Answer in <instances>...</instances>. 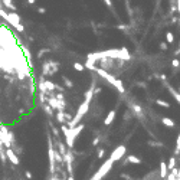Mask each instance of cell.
Segmentation results:
<instances>
[{"label":"cell","instance_id":"obj_1","mask_svg":"<svg viewBox=\"0 0 180 180\" xmlns=\"http://www.w3.org/2000/svg\"><path fill=\"white\" fill-rule=\"evenodd\" d=\"M84 128H85V125H84V124H78V125L72 127V128H69L68 125L62 124L61 130H62V133H64V135H65V141H67V146L69 147V148H74L75 140H77L78 134L84 130Z\"/></svg>","mask_w":180,"mask_h":180},{"label":"cell","instance_id":"obj_2","mask_svg":"<svg viewBox=\"0 0 180 180\" xmlns=\"http://www.w3.org/2000/svg\"><path fill=\"white\" fill-rule=\"evenodd\" d=\"M92 71H95L100 77H101L102 79H105L108 84H111L113 87H115V90L118 91L120 94H124L125 92V90H124V87H123V82L120 81V79H117L114 75H111L108 71H105L104 68H97V67H94L92 68Z\"/></svg>","mask_w":180,"mask_h":180},{"label":"cell","instance_id":"obj_3","mask_svg":"<svg viewBox=\"0 0 180 180\" xmlns=\"http://www.w3.org/2000/svg\"><path fill=\"white\" fill-rule=\"evenodd\" d=\"M91 98H85L84 101H82V104L79 105L78 111H77V114H75V117L68 123V127L69 128H72V127H75V125H78L79 123H81V120L85 117V114L88 113V110H90V104H91Z\"/></svg>","mask_w":180,"mask_h":180},{"label":"cell","instance_id":"obj_4","mask_svg":"<svg viewBox=\"0 0 180 180\" xmlns=\"http://www.w3.org/2000/svg\"><path fill=\"white\" fill-rule=\"evenodd\" d=\"M113 164H114V161L111 160V158L105 160V161L101 164V167L94 173V176H92L90 180H102L108 173H110V170L113 169Z\"/></svg>","mask_w":180,"mask_h":180},{"label":"cell","instance_id":"obj_5","mask_svg":"<svg viewBox=\"0 0 180 180\" xmlns=\"http://www.w3.org/2000/svg\"><path fill=\"white\" fill-rule=\"evenodd\" d=\"M48 154H49V166H51V173L55 174V164H56V160H55V147L52 143V138L51 135L48 137Z\"/></svg>","mask_w":180,"mask_h":180},{"label":"cell","instance_id":"obj_6","mask_svg":"<svg viewBox=\"0 0 180 180\" xmlns=\"http://www.w3.org/2000/svg\"><path fill=\"white\" fill-rule=\"evenodd\" d=\"M7 22L10 23V25L16 29V30H17V32H23V30H25V27L20 25V17H19V14H17L16 12H10V13H7Z\"/></svg>","mask_w":180,"mask_h":180},{"label":"cell","instance_id":"obj_7","mask_svg":"<svg viewBox=\"0 0 180 180\" xmlns=\"http://www.w3.org/2000/svg\"><path fill=\"white\" fill-rule=\"evenodd\" d=\"M127 153V147L125 146H118L115 150H113V153H111V160L113 161H118V160H121L124 157V154Z\"/></svg>","mask_w":180,"mask_h":180},{"label":"cell","instance_id":"obj_8","mask_svg":"<svg viewBox=\"0 0 180 180\" xmlns=\"http://www.w3.org/2000/svg\"><path fill=\"white\" fill-rule=\"evenodd\" d=\"M6 157L9 158V161H12V164H14V166H17L20 161H19V157L16 156V153H14V150L13 148H7L6 150Z\"/></svg>","mask_w":180,"mask_h":180},{"label":"cell","instance_id":"obj_9","mask_svg":"<svg viewBox=\"0 0 180 180\" xmlns=\"http://www.w3.org/2000/svg\"><path fill=\"white\" fill-rule=\"evenodd\" d=\"M167 171H169V169H167L166 161H163V160H161V163H160V177H161V179H166V177H167V174H169Z\"/></svg>","mask_w":180,"mask_h":180},{"label":"cell","instance_id":"obj_10","mask_svg":"<svg viewBox=\"0 0 180 180\" xmlns=\"http://www.w3.org/2000/svg\"><path fill=\"white\" fill-rule=\"evenodd\" d=\"M161 124H164L167 128H174L176 127V123L169 117H161Z\"/></svg>","mask_w":180,"mask_h":180},{"label":"cell","instance_id":"obj_11","mask_svg":"<svg viewBox=\"0 0 180 180\" xmlns=\"http://www.w3.org/2000/svg\"><path fill=\"white\" fill-rule=\"evenodd\" d=\"M115 115H117V113H115V110H111V111L108 113V115L105 117V120H104V124H105V125H110V124H111V123L114 121Z\"/></svg>","mask_w":180,"mask_h":180},{"label":"cell","instance_id":"obj_12","mask_svg":"<svg viewBox=\"0 0 180 180\" xmlns=\"http://www.w3.org/2000/svg\"><path fill=\"white\" fill-rule=\"evenodd\" d=\"M127 163H131V164H141V158L134 156V154H130V156H127V160H125Z\"/></svg>","mask_w":180,"mask_h":180},{"label":"cell","instance_id":"obj_13","mask_svg":"<svg viewBox=\"0 0 180 180\" xmlns=\"http://www.w3.org/2000/svg\"><path fill=\"white\" fill-rule=\"evenodd\" d=\"M56 120H58V123L59 124H64L65 123V120H67V114L64 113V111H58Z\"/></svg>","mask_w":180,"mask_h":180},{"label":"cell","instance_id":"obj_14","mask_svg":"<svg viewBox=\"0 0 180 180\" xmlns=\"http://www.w3.org/2000/svg\"><path fill=\"white\" fill-rule=\"evenodd\" d=\"M130 107L134 110V113L137 114L138 117H141V115H143V113H141V107H140V105H137V104H131Z\"/></svg>","mask_w":180,"mask_h":180},{"label":"cell","instance_id":"obj_15","mask_svg":"<svg viewBox=\"0 0 180 180\" xmlns=\"http://www.w3.org/2000/svg\"><path fill=\"white\" fill-rule=\"evenodd\" d=\"M43 111H45L49 117H52V115H53V110H52V108H51V105H49V104H46V102L43 104Z\"/></svg>","mask_w":180,"mask_h":180},{"label":"cell","instance_id":"obj_16","mask_svg":"<svg viewBox=\"0 0 180 180\" xmlns=\"http://www.w3.org/2000/svg\"><path fill=\"white\" fill-rule=\"evenodd\" d=\"M167 88H169V91H170V94H171V95H173V97H174V98H176V100H177V101L180 102V94L179 92H177V91L174 90V88H171V87H167Z\"/></svg>","mask_w":180,"mask_h":180},{"label":"cell","instance_id":"obj_17","mask_svg":"<svg viewBox=\"0 0 180 180\" xmlns=\"http://www.w3.org/2000/svg\"><path fill=\"white\" fill-rule=\"evenodd\" d=\"M156 104L163 107V108H170V104L167 101H164V100H156Z\"/></svg>","mask_w":180,"mask_h":180},{"label":"cell","instance_id":"obj_18","mask_svg":"<svg viewBox=\"0 0 180 180\" xmlns=\"http://www.w3.org/2000/svg\"><path fill=\"white\" fill-rule=\"evenodd\" d=\"M1 1L4 3V6H6V7H9V9H12L13 12L16 10V7H14V4H13V1H12V0H1Z\"/></svg>","mask_w":180,"mask_h":180},{"label":"cell","instance_id":"obj_19","mask_svg":"<svg viewBox=\"0 0 180 180\" xmlns=\"http://www.w3.org/2000/svg\"><path fill=\"white\" fill-rule=\"evenodd\" d=\"M167 169H169V170L176 169V158H174V157H170L169 164H167Z\"/></svg>","mask_w":180,"mask_h":180},{"label":"cell","instance_id":"obj_20","mask_svg":"<svg viewBox=\"0 0 180 180\" xmlns=\"http://www.w3.org/2000/svg\"><path fill=\"white\" fill-rule=\"evenodd\" d=\"M74 69L78 71V72H82V71L85 69V65H82V64H79V62H75V64H74Z\"/></svg>","mask_w":180,"mask_h":180},{"label":"cell","instance_id":"obj_21","mask_svg":"<svg viewBox=\"0 0 180 180\" xmlns=\"http://www.w3.org/2000/svg\"><path fill=\"white\" fill-rule=\"evenodd\" d=\"M166 40H167V43H173L174 42V35L171 32H167L166 33Z\"/></svg>","mask_w":180,"mask_h":180},{"label":"cell","instance_id":"obj_22","mask_svg":"<svg viewBox=\"0 0 180 180\" xmlns=\"http://www.w3.org/2000/svg\"><path fill=\"white\" fill-rule=\"evenodd\" d=\"M64 84H65V87H68V88H72L74 87V82L71 79H68L67 77H64Z\"/></svg>","mask_w":180,"mask_h":180},{"label":"cell","instance_id":"obj_23","mask_svg":"<svg viewBox=\"0 0 180 180\" xmlns=\"http://www.w3.org/2000/svg\"><path fill=\"white\" fill-rule=\"evenodd\" d=\"M171 65L174 68H179V65H180V61L179 59H173V62H171Z\"/></svg>","mask_w":180,"mask_h":180},{"label":"cell","instance_id":"obj_24","mask_svg":"<svg viewBox=\"0 0 180 180\" xmlns=\"http://www.w3.org/2000/svg\"><path fill=\"white\" fill-rule=\"evenodd\" d=\"M160 48H161L163 51H166V49H167V43H166V42H161V43H160Z\"/></svg>","mask_w":180,"mask_h":180},{"label":"cell","instance_id":"obj_25","mask_svg":"<svg viewBox=\"0 0 180 180\" xmlns=\"http://www.w3.org/2000/svg\"><path fill=\"white\" fill-rule=\"evenodd\" d=\"M104 154H105V150H101V148H100V151H98V157L101 158Z\"/></svg>","mask_w":180,"mask_h":180},{"label":"cell","instance_id":"obj_26","mask_svg":"<svg viewBox=\"0 0 180 180\" xmlns=\"http://www.w3.org/2000/svg\"><path fill=\"white\" fill-rule=\"evenodd\" d=\"M52 131H53V134L56 135V137H59V131H58V130L55 128V127H52Z\"/></svg>","mask_w":180,"mask_h":180},{"label":"cell","instance_id":"obj_27","mask_svg":"<svg viewBox=\"0 0 180 180\" xmlns=\"http://www.w3.org/2000/svg\"><path fill=\"white\" fill-rule=\"evenodd\" d=\"M104 1L107 3V6H108V7H113V3H111V0H104Z\"/></svg>","mask_w":180,"mask_h":180},{"label":"cell","instance_id":"obj_28","mask_svg":"<svg viewBox=\"0 0 180 180\" xmlns=\"http://www.w3.org/2000/svg\"><path fill=\"white\" fill-rule=\"evenodd\" d=\"M38 12H39L40 14H43V13H46V10L43 9V7H39V9H38Z\"/></svg>","mask_w":180,"mask_h":180},{"label":"cell","instance_id":"obj_29","mask_svg":"<svg viewBox=\"0 0 180 180\" xmlns=\"http://www.w3.org/2000/svg\"><path fill=\"white\" fill-rule=\"evenodd\" d=\"M98 143H100V138H95V140L92 141V146H97Z\"/></svg>","mask_w":180,"mask_h":180},{"label":"cell","instance_id":"obj_30","mask_svg":"<svg viewBox=\"0 0 180 180\" xmlns=\"http://www.w3.org/2000/svg\"><path fill=\"white\" fill-rule=\"evenodd\" d=\"M25 174H26V177H27V179H32V173H30V171H26Z\"/></svg>","mask_w":180,"mask_h":180},{"label":"cell","instance_id":"obj_31","mask_svg":"<svg viewBox=\"0 0 180 180\" xmlns=\"http://www.w3.org/2000/svg\"><path fill=\"white\" fill-rule=\"evenodd\" d=\"M67 180H75V179H74V174H69Z\"/></svg>","mask_w":180,"mask_h":180},{"label":"cell","instance_id":"obj_32","mask_svg":"<svg viewBox=\"0 0 180 180\" xmlns=\"http://www.w3.org/2000/svg\"><path fill=\"white\" fill-rule=\"evenodd\" d=\"M35 1H36V0H27V3H29V4H33Z\"/></svg>","mask_w":180,"mask_h":180},{"label":"cell","instance_id":"obj_33","mask_svg":"<svg viewBox=\"0 0 180 180\" xmlns=\"http://www.w3.org/2000/svg\"><path fill=\"white\" fill-rule=\"evenodd\" d=\"M177 9H179V13H180V0H177Z\"/></svg>","mask_w":180,"mask_h":180},{"label":"cell","instance_id":"obj_34","mask_svg":"<svg viewBox=\"0 0 180 180\" xmlns=\"http://www.w3.org/2000/svg\"><path fill=\"white\" fill-rule=\"evenodd\" d=\"M1 147H3V143H1V140H0V151H1Z\"/></svg>","mask_w":180,"mask_h":180},{"label":"cell","instance_id":"obj_35","mask_svg":"<svg viewBox=\"0 0 180 180\" xmlns=\"http://www.w3.org/2000/svg\"><path fill=\"white\" fill-rule=\"evenodd\" d=\"M51 180H58V179L55 177V176H52V179H51Z\"/></svg>","mask_w":180,"mask_h":180},{"label":"cell","instance_id":"obj_36","mask_svg":"<svg viewBox=\"0 0 180 180\" xmlns=\"http://www.w3.org/2000/svg\"><path fill=\"white\" fill-rule=\"evenodd\" d=\"M179 94H180V88H179Z\"/></svg>","mask_w":180,"mask_h":180},{"label":"cell","instance_id":"obj_37","mask_svg":"<svg viewBox=\"0 0 180 180\" xmlns=\"http://www.w3.org/2000/svg\"><path fill=\"white\" fill-rule=\"evenodd\" d=\"M127 1H128V0H127Z\"/></svg>","mask_w":180,"mask_h":180}]
</instances>
